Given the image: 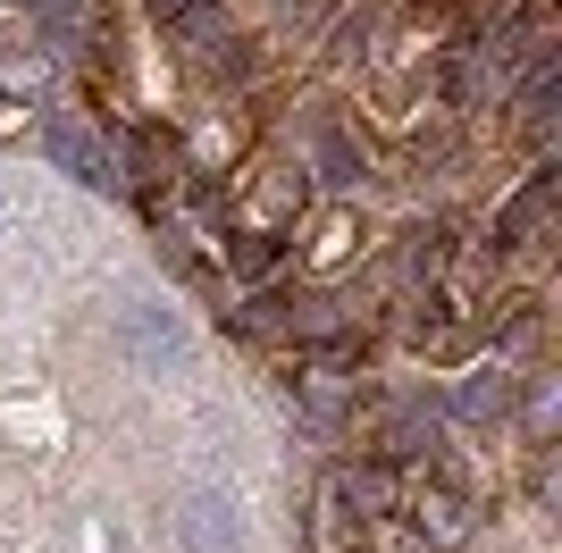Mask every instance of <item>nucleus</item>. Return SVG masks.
Here are the masks:
<instances>
[{
	"mask_svg": "<svg viewBox=\"0 0 562 553\" xmlns=\"http://www.w3.org/2000/svg\"><path fill=\"white\" fill-rule=\"evenodd\" d=\"M336 486H345V504L361 511V529H370V520H395V511H403L395 461H345V470H336Z\"/></svg>",
	"mask_w": 562,
	"mask_h": 553,
	"instance_id": "423d86ee",
	"label": "nucleus"
},
{
	"mask_svg": "<svg viewBox=\"0 0 562 553\" xmlns=\"http://www.w3.org/2000/svg\"><path fill=\"white\" fill-rule=\"evenodd\" d=\"M513 394H520L513 361H487V369H470V377H462L453 411H462V419H504V411H513Z\"/></svg>",
	"mask_w": 562,
	"mask_h": 553,
	"instance_id": "9b49d317",
	"label": "nucleus"
},
{
	"mask_svg": "<svg viewBox=\"0 0 562 553\" xmlns=\"http://www.w3.org/2000/svg\"><path fill=\"white\" fill-rule=\"evenodd\" d=\"M554 202H562V177H554V168H546V177H529V193H513V202H504V218H495V252L538 244V227L554 218Z\"/></svg>",
	"mask_w": 562,
	"mask_h": 553,
	"instance_id": "0eeeda50",
	"label": "nucleus"
},
{
	"mask_svg": "<svg viewBox=\"0 0 562 553\" xmlns=\"http://www.w3.org/2000/svg\"><path fill=\"white\" fill-rule=\"evenodd\" d=\"M294 210H303V177H269L252 202L235 210V235H285V227H294Z\"/></svg>",
	"mask_w": 562,
	"mask_h": 553,
	"instance_id": "9d476101",
	"label": "nucleus"
},
{
	"mask_svg": "<svg viewBox=\"0 0 562 553\" xmlns=\"http://www.w3.org/2000/svg\"><path fill=\"white\" fill-rule=\"evenodd\" d=\"M50 160L68 168L76 184H117V160H110V143L93 135V126H76V117H59V126H50Z\"/></svg>",
	"mask_w": 562,
	"mask_h": 553,
	"instance_id": "1a4fd4ad",
	"label": "nucleus"
},
{
	"mask_svg": "<svg viewBox=\"0 0 562 553\" xmlns=\"http://www.w3.org/2000/svg\"><path fill=\"white\" fill-rule=\"evenodd\" d=\"M269 327H285V302L252 294V302H244V311H235V336H269Z\"/></svg>",
	"mask_w": 562,
	"mask_h": 553,
	"instance_id": "dca6fc26",
	"label": "nucleus"
},
{
	"mask_svg": "<svg viewBox=\"0 0 562 553\" xmlns=\"http://www.w3.org/2000/svg\"><path fill=\"white\" fill-rule=\"evenodd\" d=\"M513 403H520V428H529V444H554V428H562V377H546V369H538V377H520Z\"/></svg>",
	"mask_w": 562,
	"mask_h": 553,
	"instance_id": "ddd939ff",
	"label": "nucleus"
},
{
	"mask_svg": "<svg viewBox=\"0 0 562 553\" xmlns=\"http://www.w3.org/2000/svg\"><path fill=\"white\" fill-rule=\"evenodd\" d=\"M117 177H135L143 193L160 202L168 177H177V143H168V135H135V143H126V168H117Z\"/></svg>",
	"mask_w": 562,
	"mask_h": 553,
	"instance_id": "4468645a",
	"label": "nucleus"
},
{
	"mask_svg": "<svg viewBox=\"0 0 562 553\" xmlns=\"http://www.w3.org/2000/svg\"><path fill=\"white\" fill-rule=\"evenodd\" d=\"M370 529H386V520H370ZM378 553H428V545L412 529H386V537H378Z\"/></svg>",
	"mask_w": 562,
	"mask_h": 553,
	"instance_id": "6ab92c4d",
	"label": "nucleus"
},
{
	"mask_svg": "<svg viewBox=\"0 0 562 553\" xmlns=\"http://www.w3.org/2000/svg\"><path fill=\"white\" fill-rule=\"evenodd\" d=\"M50 101V50H0V110Z\"/></svg>",
	"mask_w": 562,
	"mask_h": 553,
	"instance_id": "f8f14e48",
	"label": "nucleus"
},
{
	"mask_svg": "<svg viewBox=\"0 0 562 553\" xmlns=\"http://www.w3.org/2000/svg\"><path fill=\"white\" fill-rule=\"evenodd\" d=\"M403 260H412V276H437V269H446V227H420Z\"/></svg>",
	"mask_w": 562,
	"mask_h": 553,
	"instance_id": "f3484780",
	"label": "nucleus"
},
{
	"mask_svg": "<svg viewBox=\"0 0 562 553\" xmlns=\"http://www.w3.org/2000/svg\"><path fill=\"white\" fill-rule=\"evenodd\" d=\"M311 252H319V260H345V252H352V218H328V227H319V244H311Z\"/></svg>",
	"mask_w": 562,
	"mask_h": 553,
	"instance_id": "a211bd4d",
	"label": "nucleus"
},
{
	"mask_svg": "<svg viewBox=\"0 0 562 553\" xmlns=\"http://www.w3.org/2000/svg\"><path fill=\"white\" fill-rule=\"evenodd\" d=\"M437 428H446L437 403H395V411L378 419V461H420V453H437Z\"/></svg>",
	"mask_w": 562,
	"mask_h": 553,
	"instance_id": "6e6552de",
	"label": "nucleus"
},
{
	"mask_svg": "<svg viewBox=\"0 0 562 553\" xmlns=\"http://www.w3.org/2000/svg\"><path fill=\"white\" fill-rule=\"evenodd\" d=\"M311 553H370V529H361V511L345 504L336 470L311 486Z\"/></svg>",
	"mask_w": 562,
	"mask_h": 553,
	"instance_id": "39448f33",
	"label": "nucleus"
},
{
	"mask_svg": "<svg viewBox=\"0 0 562 553\" xmlns=\"http://www.w3.org/2000/svg\"><path fill=\"white\" fill-rule=\"evenodd\" d=\"M177 545L186 553H244V504L227 486H186L177 504Z\"/></svg>",
	"mask_w": 562,
	"mask_h": 553,
	"instance_id": "f257e3e1",
	"label": "nucleus"
},
{
	"mask_svg": "<svg viewBox=\"0 0 562 553\" xmlns=\"http://www.w3.org/2000/svg\"><path fill=\"white\" fill-rule=\"evenodd\" d=\"M319 168H328V184H352V177H361V151H352L336 126H319Z\"/></svg>",
	"mask_w": 562,
	"mask_h": 553,
	"instance_id": "2eb2a0df",
	"label": "nucleus"
},
{
	"mask_svg": "<svg viewBox=\"0 0 562 553\" xmlns=\"http://www.w3.org/2000/svg\"><path fill=\"white\" fill-rule=\"evenodd\" d=\"M126 361L135 369H177L186 361V319L160 311V302H135V311H126Z\"/></svg>",
	"mask_w": 562,
	"mask_h": 553,
	"instance_id": "7ed1b4c3",
	"label": "nucleus"
},
{
	"mask_svg": "<svg viewBox=\"0 0 562 553\" xmlns=\"http://www.w3.org/2000/svg\"><path fill=\"white\" fill-rule=\"evenodd\" d=\"M403 520H412V537H420L428 553H462L470 537H479V511H470V495H453V486H420V495L403 504Z\"/></svg>",
	"mask_w": 562,
	"mask_h": 553,
	"instance_id": "f03ea898",
	"label": "nucleus"
},
{
	"mask_svg": "<svg viewBox=\"0 0 562 553\" xmlns=\"http://www.w3.org/2000/svg\"><path fill=\"white\" fill-rule=\"evenodd\" d=\"M186 9H202V0H151V18H168V25L186 18Z\"/></svg>",
	"mask_w": 562,
	"mask_h": 553,
	"instance_id": "aec40b11",
	"label": "nucleus"
},
{
	"mask_svg": "<svg viewBox=\"0 0 562 553\" xmlns=\"http://www.w3.org/2000/svg\"><path fill=\"white\" fill-rule=\"evenodd\" d=\"M294 394H303L311 419L352 411V345H319V352L303 361V377H294Z\"/></svg>",
	"mask_w": 562,
	"mask_h": 553,
	"instance_id": "20e7f679",
	"label": "nucleus"
}]
</instances>
